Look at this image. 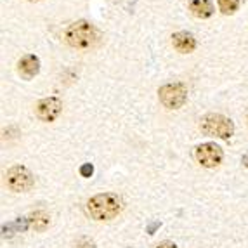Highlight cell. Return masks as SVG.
<instances>
[{
  "mask_svg": "<svg viewBox=\"0 0 248 248\" xmlns=\"http://www.w3.org/2000/svg\"><path fill=\"white\" fill-rule=\"evenodd\" d=\"M62 103L58 97H46V99L38 101V104L35 106V113H37L38 120L42 122H54L61 115Z\"/></svg>",
  "mask_w": 248,
  "mask_h": 248,
  "instance_id": "52a82bcc",
  "label": "cell"
},
{
  "mask_svg": "<svg viewBox=\"0 0 248 248\" xmlns=\"http://www.w3.org/2000/svg\"><path fill=\"white\" fill-rule=\"evenodd\" d=\"M40 71V59L35 54H26L17 61V73L25 80H31Z\"/></svg>",
  "mask_w": 248,
  "mask_h": 248,
  "instance_id": "ba28073f",
  "label": "cell"
},
{
  "mask_svg": "<svg viewBox=\"0 0 248 248\" xmlns=\"http://www.w3.org/2000/svg\"><path fill=\"white\" fill-rule=\"evenodd\" d=\"M28 222H30V228H33L35 231H46L47 228H49L50 224V217L47 212L44 210H37L33 212V214L28 215Z\"/></svg>",
  "mask_w": 248,
  "mask_h": 248,
  "instance_id": "8fae6325",
  "label": "cell"
},
{
  "mask_svg": "<svg viewBox=\"0 0 248 248\" xmlns=\"http://www.w3.org/2000/svg\"><path fill=\"white\" fill-rule=\"evenodd\" d=\"M156 228H160V222H155V224H151L148 228V232L149 234H155V231H156Z\"/></svg>",
  "mask_w": 248,
  "mask_h": 248,
  "instance_id": "2e32d148",
  "label": "cell"
},
{
  "mask_svg": "<svg viewBox=\"0 0 248 248\" xmlns=\"http://www.w3.org/2000/svg\"><path fill=\"white\" fill-rule=\"evenodd\" d=\"M127 248H132V247H127Z\"/></svg>",
  "mask_w": 248,
  "mask_h": 248,
  "instance_id": "d6986e66",
  "label": "cell"
},
{
  "mask_svg": "<svg viewBox=\"0 0 248 248\" xmlns=\"http://www.w3.org/2000/svg\"><path fill=\"white\" fill-rule=\"evenodd\" d=\"M156 248H177V245L172 243V241H161V243L158 245Z\"/></svg>",
  "mask_w": 248,
  "mask_h": 248,
  "instance_id": "9a60e30c",
  "label": "cell"
},
{
  "mask_svg": "<svg viewBox=\"0 0 248 248\" xmlns=\"http://www.w3.org/2000/svg\"><path fill=\"white\" fill-rule=\"evenodd\" d=\"M30 2H38V0H30Z\"/></svg>",
  "mask_w": 248,
  "mask_h": 248,
  "instance_id": "ac0fdd59",
  "label": "cell"
},
{
  "mask_svg": "<svg viewBox=\"0 0 248 248\" xmlns=\"http://www.w3.org/2000/svg\"><path fill=\"white\" fill-rule=\"evenodd\" d=\"M99 38L101 35L97 31V28L85 19L75 21V23H71L64 30V40L73 49H80V50L92 49L99 42Z\"/></svg>",
  "mask_w": 248,
  "mask_h": 248,
  "instance_id": "6da1fadb",
  "label": "cell"
},
{
  "mask_svg": "<svg viewBox=\"0 0 248 248\" xmlns=\"http://www.w3.org/2000/svg\"><path fill=\"white\" fill-rule=\"evenodd\" d=\"M241 161H243V165H245V167H247V169H248V151H247V153L243 155V158H241Z\"/></svg>",
  "mask_w": 248,
  "mask_h": 248,
  "instance_id": "e0dca14e",
  "label": "cell"
},
{
  "mask_svg": "<svg viewBox=\"0 0 248 248\" xmlns=\"http://www.w3.org/2000/svg\"><path fill=\"white\" fill-rule=\"evenodd\" d=\"M200 128L205 136L219 137V139H231L234 134V124L224 115H207L200 122Z\"/></svg>",
  "mask_w": 248,
  "mask_h": 248,
  "instance_id": "3957f363",
  "label": "cell"
},
{
  "mask_svg": "<svg viewBox=\"0 0 248 248\" xmlns=\"http://www.w3.org/2000/svg\"><path fill=\"white\" fill-rule=\"evenodd\" d=\"M77 248H95V247H94V241L89 240V238H80L77 241Z\"/></svg>",
  "mask_w": 248,
  "mask_h": 248,
  "instance_id": "4fadbf2b",
  "label": "cell"
},
{
  "mask_svg": "<svg viewBox=\"0 0 248 248\" xmlns=\"http://www.w3.org/2000/svg\"><path fill=\"white\" fill-rule=\"evenodd\" d=\"M191 13L200 19H207L214 14V4L210 0H191L189 2Z\"/></svg>",
  "mask_w": 248,
  "mask_h": 248,
  "instance_id": "30bf717a",
  "label": "cell"
},
{
  "mask_svg": "<svg viewBox=\"0 0 248 248\" xmlns=\"http://www.w3.org/2000/svg\"><path fill=\"white\" fill-rule=\"evenodd\" d=\"M122 210V200L115 193H101L87 202V214L94 220H111Z\"/></svg>",
  "mask_w": 248,
  "mask_h": 248,
  "instance_id": "7a4b0ae2",
  "label": "cell"
},
{
  "mask_svg": "<svg viewBox=\"0 0 248 248\" xmlns=\"http://www.w3.org/2000/svg\"><path fill=\"white\" fill-rule=\"evenodd\" d=\"M172 46H174L175 50L182 54H189L196 49V40L195 37L187 31H179V33L172 35Z\"/></svg>",
  "mask_w": 248,
  "mask_h": 248,
  "instance_id": "9c48e42d",
  "label": "cell"
},
{
  "mask_svg": "<svg viewBox=\"0 0 248 248\" xmlns=\"http://www.w3.org/2000/svg\"><path fill=\"white\" fill-rule=\"evenodd\" d=\"M158 97L160 103L165 108L170 109H177L187 99V89L182 83H165L163 87H160L158 91Z\"/></svg>",
  "mask_w": 248,
  "mask_h": 248,
  "instance_id": "5b68a950",
  "label": "cell"
},
{
  "mask_svg": "<svg viewBox=\"0 0 248 248\" xmlns=\"http://www.w3.org/2000/svg\"><path fill=\"white\" fill-rule=\"evenodd\" d=\"M5 184L9 186V189L16 191V193H25V191H30L33 187L35 179H33V174H31L26 167L16 165L7 170V174H5Z\"/></svg>",
  "mask_w": 248,
  "mask_h": 248,
  "instance_id": "277c9868",
  "label": "cell"
},
{
  "mask_svg": "<svg viewBox=\"0 0 248 248\" xmlns=\"http://www.w3.org/2000/svg\"><path fill=\"white\" fill-rule=\"evenodd\" d=\"M195 156L198 160V163L202 167H207V169H215L219 167L224 160L222 149L215 142H205V144H200L195 151Z\"/></svg>",
  "mask_w": 248,
  "mask_h": 248,
  "instance_id": "8992f818",
  "label": "cell"
},
{
  "mask_svg": "<svg viewBox=\"0 0 248 248\" xmlns=\"http://www.w3.org/2000/svg\"><path fill=\"white\" fill-rule=\"evenodd\" d=\"M80 174H82L83 177H91V175L94 174V167H92L91 163H85V165H82V169H80Z\"/></svg>",
  "mask_w": 248,
  "mask_h": 248,
  "instance_id": "5bb4252c",
  "label": "cell"
},
{
  "mask_svg": "<svg viewBox=\"0 0 248 248\" xmlns=\"http://www.w3.org/2000/svg\"><path fill=\"white\" fill-rule=\"evenodd\" d=\"M247 120H248V116H247Z\"/></svg>",
  "mask_w": 248,
  "mask_h": 248,
  "instance_id": "ffe728a7",
  "label": "cell"
},
{
  "mask_svg": "<svg viewBox=\"0 0 248 248\" xmlns=\"http://www.w3.org/2000/svg\"><path fill=\"white\" fill-rule=\"evenodd\" d=\"M222 14H234L240 7V0H217Z\"/></svg>",
  "mask_w": 248,
  "mask_h": 248,
  "instance_id": "7c38bea8",
  "label": "cell"
}]
</instances>
